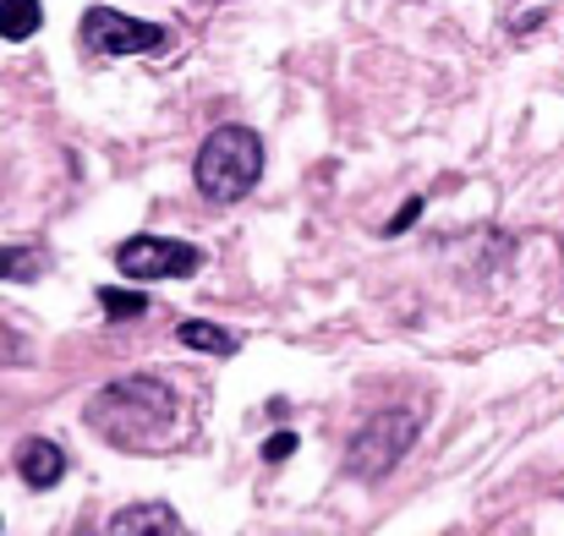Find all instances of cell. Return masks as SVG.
Instances as JSON below:
<instances>
[{
    "label": "cell",
    "instance_id": "7",
    "mask_svg": "<svg viewBox=\"0 0 564 536\" xmlns=\"http://www.w3.org/2000/svg\"><path fill=\"white\" fill-rule=\"evenodd\" d=\"M110 536H187V532H182V521H176V510H171V504L149 499V504L121 510V515L110 521Z\"/></svg>",
    "mask_w": 564,
    "mask_h": 536
},
{
    "label": "cell",
    "instance_id": "14",
    "mask_svg": "<svg viewBox=\"0 0 564 536\" xmlns=\"http://www.w3.org/2000/svg\"><path fill=\"white\" fill-rule=\"evenodd\" d=\"M6 361H28V346H22V335H17V329H6V324H0V367H6Z\"/></svg>",
    "mask_w": 564,
    "mask_h": 536
},
{
    "label": "cell",
    "instance_id": "5",
    "mask_svg": "<svg viewBox=\"0 0 564 536\" xmlns=\"http://www.w3.org/2000/svg\"><path fill=\"white\" fill-rule=\"evenodd\" d=\"M83 44L94 55H149V50L165 44V28L160 22H138V17H127L116 6H94L83 17Z\"/></svg>",
    "mask_w": 564,
    "mask_h": 536
},
{
    "label": "cell",
    "instance_id": "3",
    "mask_svg": "<svg viewBox=\"0 0 564 536\" xmlns=\"http://www.w3.org/2000/svg\"><path fill=\"white\" fill-rule=\"evenodd\" d=\"M411 444H416V416H411V411H378L373 422H362V433H357L351 449H346V477L383 482Z\"/></svg>",
    "mask_w": 564,
    "mask_h": 536
},
{
    "label": "cell",
    "instance_id": "8",
    "mask_svg": "<svg viewBox=\"0 0 564 536\" xmlns=\"http://www.w3.org/2000/svg\"><path fill=\"white\" fill-rule=\"evenodd\" d=\"M176 340L187 346V351H208V357H236V335L230 329H219V324H203V318H187L182 329H176Z\"/></svg>",
    "mask_w": 564,
    "mask_h": 536
},
{
    "label": "cell",
    "instance_id": "4",
    "mask_svg": "<svg viewBox=\"0 0 564 536\" xmlns=\"http://www.w3.org/2000/svg\"><path fill=\"white\" fill-rule=\"evenodd\" d=\"M116 269L127 280H182L203 269V252L192 241H171V236H132L116 247Z\"/></svg>",
    "mask_w": 564,
    "mask_h": 536
},
{
    "label": "cell",
    "instance_id": "12",
    "mask_svg": "<svg viewBox=\"0 0 564 536\" xmlns=\"http://www.w3.org/2000/svg\"><path fill=\"white\" fill-rule=\"evenodd\" d=\"M291 455H296V433H274V438L263 444V460H269V466H280V460H291Z\"/></svg>",
    "mask_w": 564,
    "mask_h": 536
},
{
    "label": "cell",
    "instance_id": "1",
    "mask_svg": "<svg viewBox=\"0 0 564 536\" xmlns=\"http://www.w3.org/2000/svg\"><path fill=\"white\" fill-rule=\"evenodd\" d=\"M176 416H182L176 389L165 378H149V372L116 378L88 400V427L99 438H110L116 449H160L176 433Z\"/></svg>",
    "mask_w": 564,
    "mask_h": 536
},
{
    "label": "cell",
    "instance_id": "6",
    "mask_svg": "<svg viewBox=\"0 0 564 536\" xmlns=\"http://www.w3.org/2000/svg\"><path fill=\"white\" fill-rule=\"evenodd\" d=\"M17 477H22L33 493L55 488V482L66 477V449L50 444V438H22V449H17Z\"/></svg>",
    "mask_w": 564,
    "mask_h": 536
},
{
    "label": "cell",
    "instance_id": "10",
    "mask_svg": "<svg viewBox=\"0 0 564 536\" xmlns=\"http://www.w3.org/2000/svg\"><path fill=\"white\" fill-rule=\"evenodd\" d=\"M39 22H44V6H39V0H0V39H6V44L33 39Z\"/></svg>",
    "mask_w": 564,
    "mask_h": 536
},
{
    "label": "cell",
    "instance_id": "9",
    "mask_svg": "<svg viewBox=\"0 0 564 536\" xmlns=\"http://www.w3.org/2000/svg\"><path fill=\"white\" fill-rule=\"evenodd\" d=\"M50 269V258H44V247H33V241H22V247H0V280H17V285H33L39 274Z\"/></svg>",
    "mask_w": 564,
    "mask_h": 536
},
{
    "label": "cell",
    "instance_id": "2",
    "mask_svg": "<svg viewBox=\"0 0 564 536\" xmlns=\"http://www.w3.org/2000/svg\"><path fill=\"white\" fill-rule=\"evenodd\" d=\"M197 192L208 203H241L263 176V138L252 127H214L197 149Z\"/></svg>",
    "mask_w": 564,
    "mask_h": 536
},
{
    "label": "cell",
    "instance_id": "11",
    "mask_svg": "<svg viewBox=\"0 0 564 536\" xmlns=\"http://www.w3.org/2000/svg\"><path fill=\"white\" fill-rule=\"evenodd\" d=\"M99 307H105V318H143L149 313V296L143 291H99Z\"/></svg>",
    "mask_w": 564,
    "mask_h": 536
},
{
    "label": "cell",
    "instance_id": "13",
    "mask_svg": "<svg viewBox=\"0 0 564 536\" xmlns=\"http://www.w3.org/2000/svg\"><path fill=\"white\" fill-rule=\"evenodd\" d=\"M416 219H422V197H411V203H405V208H400V214L383 225V236H400V230H411Z\"/></svg>",
    "mask_w": 564,
    "mask_h": 536
}]
</instances>
